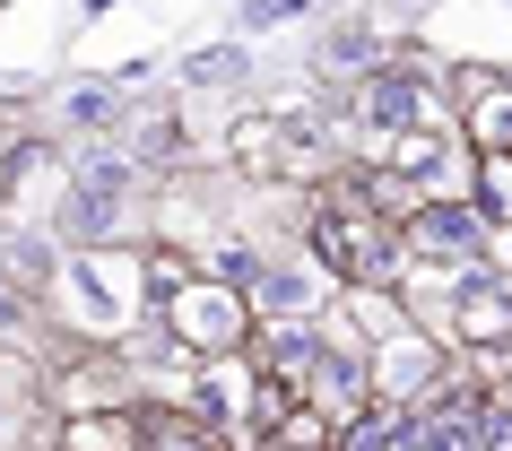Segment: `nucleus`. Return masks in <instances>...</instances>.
I'll return each instance as SVG.
<instances>
[{
  "label": "nucleus",
  "mask_w": 512,
  "mask_h": 451,
  "mask_svg": "<svg viewBox=\"0 0 512 451\" xmlns=\"http://www.w3.org/2000/svg\"><path fill=\"white\" fill-rule=\"evenodd\" d=\"M313 252H322L339 278H382V269H391V226H382L356 191H330L322 217H313Z\"/></svg>",
  "instance_id": "f257e3e1"
},
{
  "label": "nucleus",
  "mask_w": 512,
  "mask_h": 451,
  "mask_svg": "<svg viewBox=\"0 0 512 451\" xmlns=\"http://www.w3.org/2000/svg\"><path fill=\"white\" fill-rule=\"evenodd\" d=\"M304 0H252V27H278V18H296Z\"/></svg>",
  "instance_id": "6e6552de"
},
{
  "label": "nucleus",
  "mask_w": 512,
  "mask_h": 451,
  "mask_svg": "<svg viewBox=\"0 0 512 451\" xmlns=\"http://www.w3.org/2000/svg\"><path fill=\"white\" fill-rule=\"evenodd\" d=\"M408 243H417V252H469V243H478V209H452V200H434V209L408 217Z\"/></svg>",
  "instance_id": "f03ea898"
},
{
  "label": "nucleus",
  "mask_w": 512,
  "mask_h": 451,
  "mask_svg": "<svg viewBox=\"0 0 512 451\" xmlns=\"http://www.w3.org/2000/svg\"><path fill=\"white\" fill-rule=\"evenodd\" d=\"M469 451H512V417L504 408H478V417H469Z\"/></svg>",
  "instance_id": "0eeeda50"
},
{
  "label": "nucleus",
  "mask_w": 512,
  "mask_h": 451,
  "mask_svg": "<svg viewBox=\"0 0 512 451\" xmlns=\"http://www.w3.org/2000/svg\"><path fill=\"white\" fill-rule=\"evenodd\" d=\"M131 451H209V425L183 417V408H157V417H139Z\"/></svg>",
  "instance_id": "20e7f679"
},
{
  "label": "nucleus",
  "mask_w": 512,
  "mask_h": 451,
  "mask_svg": "<svg viewBox=\"0 0 512 451\" xmlns=\"http://www.w3.org/2000/svg\"><path fill=\"white\" fill-rule=\"evenodd\" d=\"M174 321H183V330H200V339H235V330H243V304H235L226 287H183Z\"/></svg>",
  "instance_id": "7ed1b4c3"
},
{
  "label": "nucleus",
  "mask_w": 512,
  "mask_h": 451,
  "mask_svg": "<svg viewBox=\"0 0 512 451\" xmlns=\"http://www.w3.org/2000/svg\"><path fill=\"white\" fill-rule=\"evenodd\" d=\"M408 113H417V87L408 79H374L365 87V122H374V131H400Z\"/></svg>",
  "instance_id": "423d86ee"
},
{
  "label": "nucleus",
  "mask_w": 512,
  "mask_h": 451,
  "mask_svg": "<svg viewBox=\"0 0 512 451\" xmlns=\"http://www.w3.org/2000/svg\"><path fill=\"white\" fill-rule=\"evenodd\" d=\"M382 391H426L434 382V356H426V339H391L382 347V373H374Z\"/></svg>",
  "instance_id": "39448f33"
}]
</instances>
